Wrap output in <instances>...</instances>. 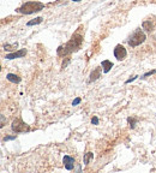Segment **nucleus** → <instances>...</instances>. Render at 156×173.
I'll use <instances>...</instances> for the list:
<instances>
[{
	"label": "nucleus",
	"instance_id": "nucleus-1",
	"mask_svg": "<svg viewBox=\"0 0 156 173\" xmlns=\"http://www.w3.org/2000/svg\"><path fill=\"white\" fill-rule=\"evenodd\" d=\"M82 41H83V36L79 35V34H74L72 36V39L65 45V46H60L58 48V54L60 57H64V55H67L74 51H77L78 48L81 47L82 45Z\"/></svg>",
	"mask_w": 156,
	"mask_h": 173
},
{
	"label": "nucleus",
	"instance_id": "nucleus-8",
	"mask_svg": "<svg viewBox=\"0 0 156 173\" xmlns=\"http://www.w3.org/2000/svg\"><path fill=\"white\" fill-rule=\"evenodd\" d=\"M27 54V49H21L18 52H13V53H10V54H6V59H16V58H23L24 55Z\"/></svg>",
	"mask_w": 156,
	"mask_h": 173
},
{
	"label": "nucleus",
	"instance_id": "nucleus-6",
	"mask_svg": "<svg viewBox=\"0 0 156 173\" xmlns=\"http://www.w3.org/2000/svg\"><path fill=\"white\" fill-rule=\"evenodd\" d=\"M62 162H64V166L67 171H71L74 168V165H76V160L72 157V156H68V155H65L64 159H62Z\"/></svg>",
	"mask_w": 156,
	"mask_h": 173
},
{
	"label": "nucleus",
	"instance_id": "nucleus-16",
	"mask_svg": "<svg viewBox=\"0 0 156 173\" xmlns=\"http://www.w3.org/2000/svg\"><path fill=\"white\" fill-rule=\"evenodd\" d=\"M81 101H82V99H81V98H77V99H74V100H73V102H72V106H77L78 104H81Z\"/></svg>",
	"mask_w": 156,
	"mask_h": 173
},
{
	"label": "nucleus",
	"instance_id": "nucleus-2",
	"mask_svg": "<svg viewBox=\"0 0 156 173\" xmlns=\"http://www.w3.org/2000/svg\"><path fill=\"white\" fill-rule=\"evenodd\" d=\"M43 7H45V5L42 3H39V1H28V3L23 4L17 11L21 12V13H23V15H31L34 12L41 11Z\"/></svg>",
	"mask_w": 156,
	"mask_h": 173
},
{
	"label": "nucleus",
	"instance_id": "nucleus-5",
	"mask_svg": "<svg viewBox=\"0 0 156 173\" xmlns=\"http://www.w3.org/2000/svg\"><path fill=\"white\" fill-rule=\"evenodd\" d=\"M127 55V52H126V48L123 46V45H117L115 48H114V57L117 58V60L121 61L126 58Z\"/></svg>",
	"mask_w": 156,
	"mask_h": 173
},
{
	"label": "nucleus",
	"instance_id": "nucleus-17",
	"mask_svg": "<svg viewBox=\"0 0 156 173\" xmlns=\"http://www.w3.org/2000/svg\"><path fill=\"white\" fill-rule=\"evenodd\" d=\"M91 124H94V125H99V118H97V117H94V118L91 119Z\"/></svg>",
	"mask_w": 156,
	"mask_h": 173
},
{
	"label": "nucleus",
	"instance_id": "nucleus-14",
	"mask_svg": "<svg viewBox=\"0 0 156 173\" xmlns=\"http://www.w3.org/2000/svg\"><path fill=\"white\" fill-rule=\"evenodd\" d=\"M137 122H138V119H137V118H131V117H129V118H127V123L130 124V126H131V129H133V128L136 126V124H137Z\"/></svg>",
	"mask_w": 156,
	"mask_h": 173
},
{
	"label": "nucleus",
	"instance_id": "nucleus-10",
	"mask_svg": "<svg viewBox=\"0 0 156 173\" xmlns=\"http://www.w3.org/2000/svg\"><path fill=\"white\" fill-rule=\"evenodd\" d=\"M101 66L103 67V72H105V73H108V72L112 70V67H113V63L109 61V60H103L102 64H101Z\"/></svg>",
	"mask_w": 156,
	"mask_h": 173
},
{
	"label": "nucleus",
	"instance_id": "nucleus-9",
	"mask_svg": "<svg viewBox=\"0 0 156 173\" xmlns=\"http://www.w3.org/2000/svg\"><path fill=\"white\" fill-rule=\"evenodd\" d=\"M101 69H102V67H96V69H94V70L91 71L89 82H94V81H96V79L100 78V76H101Z\"/></svg>",
	"mask_w": 156,
	"mask_h": 173
},
{
	"label": "nucleus",
	"instance_id": "nucleus-19",
	"mask_svg": "<svg viewBox=\"0 0 156 173\" xmlns=\"http://www.w3.org/2000/svg\"><path fill=\"white\" fill-rule=\"evenodd\" d=\"M137 77H138V76H133L132 78H130V79H127V81H126L125 83H126V84H127V83H131V82H132V81H134V79H136Z\"/></svg>",
	"mask_w": 156,
	"mask_h": 173
},
{
	"label": "nucleus",
	"instance_id": "nucleus-20",
	"mask_svg": "<svg viewBox=\"0 0 156 173\" xmlns=\"http://www.w3.org/2000/svg\"><path fill=\"white\" fill-rule=\"evenodd\" d=\"M72 1H81V0H72Z\"/></svg>",
	"mask_w": 156,
	"mask_h": 173
},
{
	"label": "nucleus",
	"instance_id": "nucleus-18",
	"mask_svg": "<svg viewBox=\"0 0 156 173\" xmlns=\"http://www.w3.org/2000/svg\"><path fill=\"white\" fill-rule=\"evenodd\" d=\"M154 73H156V70H152V71H150V72H148V73L143 75V77H142V78H145V77H148V76H150V75H154Z\"/></svg>",
	"mask_w": 156,
	"mask_h": 173
},
{
	"label": "nucleus",
	"instance_id": "nucleus-11",
	"mask_svg": "<svg viewBox=\"0 0 156 173\" xmlns=\"http://www.w3.org/2000/svg\"><path fill=\"white\" fill-rule=\"evenodd\" d=\"M6 78H7V81H10V82H12V83H19V82L22 81V78H21L18 75H15V73H7V75H6Z\"/></svg>",
	"mask_w": 156,
	"mask_h": 173
},
{
	"label": "nucleus",
	"instance_id": "nucleus-7",
	"mask_svg": "<svg viewBox=\"0 0 156 173\" xmlns=\"http://www.w3.org/2000/svg\"><path fill=\"white\" fill-rule=\"evenodd\" d=\"M142 28H143L145 31L150 33V31H152V30L156 28V21H154V19H146V21H143V23H142Z\"/></svg>",
	"mask_w": 156,
	"mask_h": 173
},
{
	"label": "nucleus",
	"instance_id": "nucleus-12",
	"mask_svg": "<svg viewBox=\"0 0 156 173\" xmlns=\"http://www.w3.org/2000/svg\"><path fill=\"white\" fill-rule=\"evenodd\" d=\"M93 156H94V154H93L91 151H88L87 154H84L83 160H84V165H85V166H88V165H89V161L93 159Z\"/></svg>",
	"mask_w": 156,
	"mask_h": 173
},
{
	"label": "nucleus",
	"instance_id": "nucleus-4",
	"mask_svg": "<svg viewBox=\"0 0 156 173\" xmlns=\"http://www.w3.org/2000/svg\"><path fill=\"white\" fill-rule=\"evenodd\" d=\"M11 129H12V131H15L16 133H21V132H28V131H30V128H29L24 122H22L21 119H15V120L12 122Z\"/></svg>",
	"mask_w": 156,
	"mask_h": 173
},
{
	"label": "nucleus",
	"instance_id": "nucleus-3",
	"mask_svg": "<svg viewBox=\"0 0 156 173\" xmlns=\"http://www.w3.org/2000/svg\"><path fill=\"white\" fill-rule=\"evenodd\" d=\"M145 39H146L145 34H144L140 29H138V30H136V31L130 36L127 43H129L130 47H137V46H139L140 43H143V42L145 41Z\"/></svg>",
	"mask_w": 156,
	"mask_h": 173
},
{
	"label": "nucleus",
	"instance_id": "nucleus-13",
	"mask_svg": "<svg viewBox=\"0 0 156 173\" xmlns=\"http://www.w3.org/2000/svg\"><path fill=\"white\" fill-rule=\"evenodd\" d=\"M42 21H43V18H42V17H37V18H35V19H33V21L28 22V23H27V25H28V27H31V25H36V24H40V23H42Z\"/></svg>",
	"mask_w": 156,
	"mask_h": 173
},
{
	"label": "nucleus",
	"instance_id": "nucleus-15",
	"mask_svg": "<svg viewBox=\"0 0 156 173\" xmlns=\"http://www.w3.org/2000/svg\"><path fill=\"white\" fill-rule=\"evenodd\" d=\"M17 138V135H13V136H6L5 138H4V141L6 142V141H12V139H16Z\"/></svg>",
	"mask_w": 156,
	"mask_h": 173
}]
</instances>
